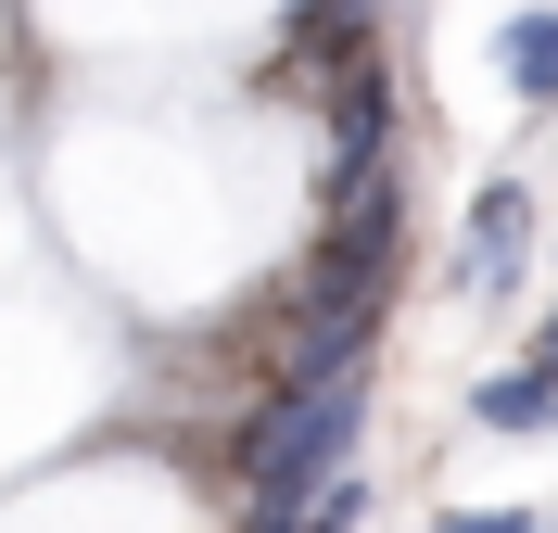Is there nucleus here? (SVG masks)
<instances>
[{
  "mask_svg": "<svg viewBox=\"0 0 558 533\" xmlns=\"http://www.w3.org/2000/svg\"><path fill=\"white\" fill-rule=\"evenodd\" d=\"M521 254H533V191L495 178L483 204H470V242H457V292H470V305H508V292H521Z\"/></svg>",
  "mask_w": 558,
  "mask_h": 533,
  "instance_id": "2",
  "label": "nucleus"
},
{
  "mask_svg": "<svg viewBox=\"0 0 558 533\" xmlns=\"http://www.w3.org/2000/svg\"><path fill=\"white\" fill-rule=\"evenodd\" d=\"M432 533H533V521H521V508H445Z\"/></svg>",
  "mask_w": 558,
  "mask_h": 533,
  "instance_id": "6",
  "label": "nucleus"
},
{
  "mask_svg": "<svg viewBox=\"0 0 558 533\" xmlns=\"http://www.w3.org/2000/svg\"><path fill=\"white\" fill-rule=\"evenodd\" d=\"M533 533H546V521H533Z\"/></svg>",
  "mask_w": 558,
  "mask_h": 533,
  "instance_id": "8",
  "label": "nucleus"
},
{
  "mask_svg": "<svg viewBox=\"0 0 558 533\" xmlns=\"http://www.w3.org/2000/svg\"><path fill=\"white\" fill-rule=\"evenodd\" d=\"M381 76H355V89H343V166H368V153H381Z\"/></svg>",
  "mask_w": 558,
  "mask_h": 533,
  "instance_id": "5",
  "label": "nucleus"
},
{
  "mask_svg": "<svg viewBox=\"0 0 558 533\" xmlns=\"http://www.w3.org/2000/svg\"><path fill=\"white\" fill-rule=\"evenodd\" d=\"M508 89L521 102H558V13H521L508 26Z\"/></svg>",
  "mask_w": 558,
  "mask_h": 533,
  "instance_id": "4",
  "label": "nucleus"
},
{
  "mask_svg": "<svg viewBox=\"0 0 558 533\" xmlns=\"http://www.w3.org/2000/svg\"><path fill=\"white\" fill-rule=\"evenodd\" d=\"M546 368H558V318H546Z\"/></svg>",
  "mask_w": 558,
  "mask_h": 533,
  "instance_id": "7",
  "label": "nucleus"
},
{
  "mask_svg": "<svg viewBox=\"0 0 558 533\" xmlns=\"http://www.w3.org/2000/svg\"><path fill=\"white\" fill-rule=\"evenodd\" d=\"M355 432H368V368L279 393V420L254 432V508H305V496H330V483L355 470Z\"/></svg>",
  "mask_w": 558,
  "mask_h": 533,
  "instance_id": "1",
  "label": "nucleus"
},
{
  "mask_svg": "<svg viewBox=\"0 0 558 533\" xmlns=\"http://www.w3.org/2000/svg\"><path fill=\"white\" fill-rule=\"evenodd\" d=\"M470 420H483V432H558V368L533 355V368L483 381V393H470Z\"/></svg>",
  "mask_w": 558,
  "mask_h": 533,
  "instance_id": "3",
  "label": "nucleus"
}]
</instances>
